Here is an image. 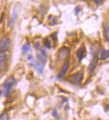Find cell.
<instances>
[{"label": "cell", "mask_w": 109, "mask_h": 120, "mask_svg": "<svg viewBox=\"0 0 109 120\" xmlns=\"http://www.w3.org/2000/svg\"><path fill=\"white\" fill-rule=\"evenodd\" d=\"M8 114L6 112H4L1 115H0V120H8Z\"/></svg>", "instance_id": "14"}, {"label": "cell", "mask_w": 109, "mask_h": 120, "mask_svg": "<svg viewBox=\"0 0 109 120\" xmlns=\"http://www.w3.org/2000/svg\"><path fill=\"white\" fill-rule=\"evenodd\" d=\"M104 36L106 39V40L109 42V25H104Z\"/></svg>", "instance_id": "11"}, {"label": "cell", "mask_w": 109, "mask_h": 120, "mask_svg": "<svg viewBox=\"0 0 109 120\" xmlns=\"http://www.w3.org/2000/svg\"><path fill=\"white\" fill-rule=\"evenodd\" d=\"M80 11V8L77 7L76 9H75V13H76V15L78 14Z\"/></svg>", "instance_id": "18"}, {"label": "cell", "mask_w": 109, "mask_h": 120, "mask_svg": "<svg viewBox=\"0 0 109 120\" xmlns=\"http://www.w3.org/2000/svg\"><path fill=\"white\" fill-rule=\"evenodd\" d=\"M101 60H106L108 57H109V50H102L101 52Z\"/></svg>", "instance_id": "10"}, {"label": "cell", "mask_w": 109, "mask_h": 120, "mask_svg": "<svg viewBox=\"0 0 109 120\" xmlns=\"http://www.w3.org/2000/svg\"><path fill=\"white\" fill-rule=\"evenodd\" d=\"M11 46L10 40L6 36H4L0 41V52H5L10 48Z\"/></svg>", "instance_id": "3"}, {"label": "cell", "mask_w": 109, "mask_h": 120, "mask_svg": "<svg viewBox=\"0 0 109 120\" xmlns=\"http://www.w3.org/2000/svg\"><path fill=\"white\" fill-rule=\"evenodd\" d=\"M52 116L54 117H55V118H59V115H58V113L57 111L56 110V109H54V110L52 111Z\"/></svg>", "instance_id": "16"}, {"label": "cell", "mask_w": 109, "mask_h": 120, "mask_svg": "<svg viewBox=\"0 0 109 120\" xmlns=\"http://www.w3.org/2000/svg\"><path fill=\"white\" fill-rule=\"evenodd\" d=\"M44 45L46 48L50 49L51 48V44L50 42V41L48 40H44Z\"/></svg>", "instance_id": "15"}, {"label": "cell", "mask_w": 109, "mask_h": 120, "mask_svg": "<svg viewBox=\"0 0 109 120\" xmlns=\"http://www.w3.org/2000/svg\"><path fill=\"white\" fill-rule=\"evenodd\" d=\"M2 94V92H1V90H0V97H1V95Z\"/></svg>", "instance_id": "20"}, {"label": "cell", "mask_w": 109, "mask_h": 120, "mask_svg": "<svg viewBox=\"0 0 109 120\" xmlns=\"http://www.w3.org/2000/svg\"><path fill=\"white\" fill-rule=\"evenodd\" d=\"M98 56L94 55V57L92 58V60L90 61V63L88 66V70L90 72H93L94 71V70L96 68V66H97V64H98Z\"/></svg>", "instance_id": "6"}, {"label": "cell", "mask_w": 109, "mask_h": 120, "mask_svg": "<svg viewBox=\"0 0 109 120\" xmlns=\"http://www.w3.org/2000/svg\"><path fill=\"white\" fill-rule=\"evenodd\" d=\"M35 67H36V71H37L39 73H40V74L42 73L43 71H44V68H43V66H42L41 64H36V66H35Z\"/></svg>", "instance_id": "13"}, {"label": "cell", "mask_w": 109, "mask_h": 120, "mask_svg": "<svg viewBox=\"0 0 109 120\" xmlns=\"http://www.w3.org/2000/svg\"><path fill=\"white\" fill-rule=\"evenodd\" d=\"M68 68H69V63L68 61H66V63H64L63 67L61 69V71L60 72L58 77H60V78H62V77H64L66 75V74L68 70Z\"/></svg>", "instance_id": "8"}, {"label": "cell", "mask_w": 109, "mask_h": 120, "mask_svg": "<svg viewBox=\"0 0 109 120\" xmlns=\"http://www.w3.org/2000/svg\"><path fill=\"white\" fill-rule=\"evenodd\" d=\"M94 3H96V4H98V5L101 4L102 3H103V1H94Z\"/></svg>", "instance_id": "19"}, {"label": "cell", "mask_w": 109, "mask_h": 120, "mask_svg": "<svg viewBox=\"0 0 109 120\" xmlns=\"http://www.w3.org/2000/svg\"><path fill=\"white\" fill-rule=\"evenodd\" d=\"M34 48L35 49H36V50H38L39 48H40V44L39 42H36V43L34 44Z\"/></svg>", "instance_id": "17"}, {"label": "cell", "mask_w": 109, "mask_h": 120, "mask_svg": "<svg viewBox=\"0 0 109 120\" xmlns=\"http://www.w3.org/2000/svg\"><path fill=\"white\" fill-rule=\"evenodd\" d=\"M70 48L64 46L59 50L58 53V57L60 60H64L70 54Z\"/></svg>", "instance_id": "4"}, {"label": "cell", "mask_w": 109, "mask_h": 120, "mask_svg": "<svg viewBox=\"0 0 109 120\" xmlns=\"http://www.w3.org/2000/svg\"><path fill=\"white\" fill-rule=\"evenodd\" d=\"M6 60H7V56H6L5 53L0 52V69L2 68L4 64L6 61Z\"/></svg>", "instance_id": "9"}, {"label": "cell", "mask_w": 109, "mask_h": 120, "mask_svg": "<svg viewBox=\"0 0 109 120\" xmlns=\"http://www.w3.org/2000/svg\"><path fill=\"white\" fill-rule=\"evenodd\" d=\"M15 83V81L13 77H7L5 79V81L3 84L2 90H1L2 94H4V96L7 97L9 95L11 89L14 86Z\"/></svg>", "instance_id": "1"}, {"label": "cell", "mask_w": 109, "mask_h": 120, "mask_svg": "<svg viewBox=\"0 0 109 120\" xmlns=\"http://www.w3.org/2000/svg\"><path fill=\"white\" fill-rule=\"evenodd\" d=\"M84 79V72L83 71H78L76 72L71 78L72 83L75 85H80Z\"/></svg>", "instance_id": "2"}, {"label": "cell", "mask_w": 109, "mask_h": 120, "mask_svg": "<svg viewBox=\"0 0 109 120\" xmlns=\"http://www.w3.org/2000/svg\"><path fill=\"white\" fill-rule=\"evenodd\" d=\"M29 49H30V45H29V44L26 43L23 46V47L22 48V51L24 54V53H26L27 52H28L29 50Z\"/></svg>", "instance_id": "12"}, {"label": "cell", "mask_w": 109, "mask_h": 120, "mask_svg": "<svg viewBox=\"0 0 109 120\" xmlns=\"http://www.w3.org/2000/svg\"><path fill=\"white\" fill-rule=\"evenodd\" d=\"M86 53V48L84 46H82L80 48H78L76 51V56L78 58V60L81 62L84 58L85 56Z\"/></svg>", "instance_id": "5"}, {"label": "cell", "mask_w": 109, "mask_h": 120, "mask_svg": "<svg viewBox=\"0 0 109 120\" xmlns=\"http://www.w3.org/2000/svg\"><path fill=\"white\" fill-rule=\"evenodd\" d=\"M17 17H18L17 10L15 9H14L13 11H12L11 15V18H10V20H9V22H8V26L9 27H12L14 25L15 22L16 21V19H17Z\"/></svg>", "instance_id": "7"}]
</instances>
